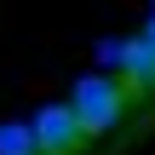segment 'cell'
Masks as SVG:
<instances>
[{
  "mask_svg": "<svg viewBox=\"0 0 155 155\" xmlns=\"http://www.w3.org/2000/svg\"><path fill=\"white\" fill-rule=\"evenodd\" d=\"M127 92H132V86H121L115 75H81L75 92H69V109H75L81 132H86V138L115 132V127L127 121Z\"/></svg>",
  "mask_w": 155,
  "mask_h": 155,
  "instance_id": "1",
  "label": "cell"
},
{
  "mask_svg": "<svg viewBox=\"0 0 155 155\" xmlns=\"http://www.w3.org/2000/svg\"><path fill=\"white\" fill-rule=\"evenodd\" d=\"M29 132H35V150H40V155H81V150H86V132H81V121H75L69 104L35 109Z\"/></svg>",
  "mask_w": 155,
  "mask_h": 155,
  "instance_id": "2",
  "label": "cell"
},
{
  "mask_svg": "<svg viewBox=\"0 0 155 155\" xmlns=\"http://www.w3.org/2000/svg\"><path fill=\"white\" fill-rule=\"evenodd\" d=\"M0 155H40L35 150V132L23 121H0Z\"/></svg>",
  "mask_w": 155,
  "mask_h": 155,
  "instance_id": "3",
  "label": "cell"
},
{
  "mask_svg": "<svg viewBox=\"0 0 155 155\" xmlns=\"http://www.w3.org/2000/svg\"><path fill=\"white\" fill-rule=\"evenodd\" d=\"M144 40H150V46H155V17H150V23H144Z\"/></svg>",
  "mask_w": 155,
  "mask_h": 155,
  "instance_id": "4",
  "label": "cell"
},
{
  "mask_svg": "<svg viewBox=\"0 0 155 155\" xmlns=\"http://www.w3.org/2000/svg\"><path fill=\"white\" fill-rule=\"evenodd\" d=\"M150 98H155V81H150Z\"/></svg>",
  "mask_w": 155,
  "mask_h": 155,
  "instance_id": "5",
  "label": "cell"
}]
</instances>
